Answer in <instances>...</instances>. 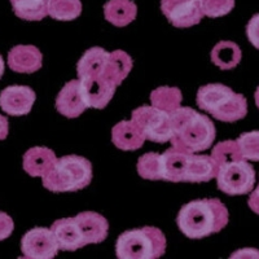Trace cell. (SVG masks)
<instances>
[{
	"mask_svg": "<svg viewBox=\"0 0 259 259\" xmlns=\"http://www.w3.org/2000/svg\"><path fill=\"white\" fill-rule=\"evenodd\" d=\"M147 140L140 127L131 121L118 122L112 130V142L118 149L136 150Z\"/></svg>",
	"mask_w": 259,
	"mask_h": 259,
	"instance_id": "obj_17",
	"label": "cell"
},
{
	"mask_svg": "<svg viewBox=\"0 0 259 259\" xmlns=\"http://www.w3.org/2000/svg\"><path fill=\"white\" fill-rule=\"evenodd\" d=\"M79 89L87 108L104 109L114 96L117 85L104 75L79 79Z\"/></svg>",
	"mask_w": 259,
	"mask_h": 259,
	"instance_id": "obj_10",
	"label": "cell"
},
{
	"mask_svg": "<svg viewBox=\"0 0 259 259\" xmlns=\"http://www.w3.org/2000/svg\"><path fill=\"white\" fill-rule=\"evenodd\" d=\"M166 237L156 227H143L122 233L115 244L119 259H156L165 254Z\"/></svg>",
	"mask_w": 259,
	"mask_h": 259,
	"instance_id": "obj_5",
	"label": "cell"
},
{
	"mask_svg": "<svg viewBox=\"0 0 259 259\" xmlns=\"http://www.w3.org/2000/svg\"><path fill=\"white\" fill-rule=\"evenodd\" d=\"M56 109L66 118H77L83 114L87 105L83 101L79 89V79L65 83L56 99Z\"/></svg>",
	"mask_w": 259,
	"mask_h": 259,
	"instance_id": "obj_14",
	"label": "cell"
},
{
	"mask_svg": "<svg viewBox=\"0 0 259 259\" xmlns=\"http://www.w3.org/2000/svg\"><path fill=\"white\" fill-rule=\"evenodd\" d=\"M8 119L4 115L0 114V140H4L8 136Z\"/></svg>",
	"mask_w": 259,
	"mask_h": 259,
	"instance_id": "obj_35",
	"label": "cell"
},
{
	"mask_svg": "<svg viewBox=\"0 0 259 259\" xmlns=\"http://www.w3.org/2000/svg\"><path fill=\"white\" fill-rule=\"evenodd\" d=\"M172 136L170 142L177 149L197 153L209 149L214 143L215 126L207 115L200 114L188 106H179L170 113Z\"/></svg>",
	"mask_w": 259,
	"mask_h": 259,
	"instance_id": "obj_2",
	"label": "cell"
},
{
	"mask_svg": "<svg viewBox=\"0 0 259 259\" xmlns=\"http://www.w3.org/2000/svg\"><path fill=\"white\" fill-rule=\"evenodd\" d=\"M246 36L251 45L259 50V13L254 15L247 22Z\"/></svg>",
	"mask_w": 259,
	"mask_h": 259,
	"instance_id": "obj_31",
	"label": "cell"
},
{
	"mask_svg": "<svg viewBox=\"0 0 259 259\" xmlns=\"http://www.w3.org/2000/svg\"><path fill=\"white\" fill-rule=\"evenodd\" d=\"M82 13L80 0H50L48 16L57 21H73Z\"/></svg>",
	"mask_w": 259,
	"mask_h": 259,
	"instance_id": "obj_26",
	"label": "cell"
},
{
	"mask_svg": "<svg viewBox=\"0 0 259 259\" xmlns=\"http://www.w3.org/2000/svg\"><path fill=\"white\" fill-rule=\"evenodd\" d=\"M149 99L152 105L170 114L180 106L183 95L177 87H158L152 91Z\"/></svg>",
	"mask_w": 259,
	"mask_h": 259,
	"instance_id": "obj_25",
	"label": "cell"
},
{
	"mask_svg": "<svg viewBox=\"0 0 259 259\" xmlns=\"http://www.w3.org/2000/svg\"><path fill=\"white\" fill-rule=\"evenodd\" d=\"M254 99H255V104H256V106H258V109H259V87L256 89L255 94H254Z\"/></svg>",
	"mask_w": 259,
	"mask_h": 259,
	"instance_id": "obj_37",
	"label": "cell"
},
{
	"mask_svg": "<svg viewBox=\"0 0 259 259\" xmlns=\"http://www.w3.org/2000/svg\"><path fill=\"white\" fill-rule=\"evenodd\" d=\"M15 230V223L12 218L6 212L0 211V241L8 239Z\"/></svg>",
	"mask_w": 259,
	"mask_h": 259,
	"instance_id": "obj_32",
	"label": "cell"
},
{
	"mask_svg": "<svg viewBox=\"0 0 259 259\" xmlns=\"http://www.w3.org/2000/svg\"><path fill=\"white\" fill-rule=\"evenodd\" d=\"M57 157L52 149L46 147L30 148L24 154V170L32 178L45 177L56 163Z\"/></svg>",
	"mask_w": 259,
	"mask_h": 259,
	"instance_id": "obj_16",
	"label": "cell"
},
{
	"mask_svg": "<svg viewBox=\"0 0 259 259\" xmlns=\"http://www.w3.org/2000/svg\"><path fill=\"white\" fill-rule=\"evenodd\" d=\"M218 172V166L211 156L206 154H189L188 165L184 174V182L203 183L214 179Z\"/></svg>",
	"mask_w": 259,
	"mask_h": 259,
	"instance_id": "obj_19",
	"label": "cell"
},
{
	"mask_svg": "<svg viewBox=\"0 0 259 259\" xmlns=\"http://www.w3.org/2000/svg\"><path fill=\"white\" fill-rule=\"evenodd\" d=\"M189 154L184 150L171 147L163 154H161L162 179L167 182H184V174L188 165Z\"/></svg>",
	"mask_w": 259,
	"mask_h": 259,
	"instance_id": "obj_18",
	"label": "cell"
},
{
	"mask_svg": "<svg viewBox=\"0 0 259 259\" xmlns=\"http://www.w3.org/2000/svg\"><path fill=\"white\" fill-rule=\"evenodd\" d=\"M133 64L134 61L128 53L121 50L113 51V52H109L103 75L115 85H119L131 71Z\"/></svg>",
	"mask_w": 259,
	"mask_h": 259,
	"instance_id": "obj_22",
	"label": "cell"
},
{
	"mask_svg": "<svg viewBox=\"0 0 259 259\" xmlns=\"http://www.w3.org/2000/svg\"><path fill=\"white\" fill-rule=\"evenodd\" d=\"M247 205L253 210L255 214H259V186L251 192V194L249 196V200H247Z\"/></svg>",
	"mask_w": 259,
	"mask_h": 259,
	"instance_id": "obj_34",
	"label": "cell"
},
{
	"mask_svg": "<svg viewBox=\"0 0 259 259\" xmlns=\"http://www.w3.org/2000/svg\"><path fill=\"white\" fill-rule=\"evenodd\" d=\"M138 172L143 179L161 180L162 163L161 154L150 152L142 156L138 161Z\"/></svg>",
	"mask_w": 259,
	"mask_h": 259,
	"instance_id": "obj_28",
	"label": "cell"
},
{
	"mask_svg": "<svg viewBox=\"0 0 259 259\" xmlns=\"http://www.w3.org/2000/svg\"><path fill=\"white\" fill-rule=\"evenodd\" d=\"M203 16L218 18L228 15L235 8V0H201Z\"/></svg>",
	"mask_w": 259,
	"mask_h": 259,
	"instance_id": "obj_30",
	"label": "cell"
},
{
	"mask_svg": "<svg viewBox=\"0 0 259 259\" xmlns=\"http://www.w3.org/2000/svg\"><path fill=\"white\" fill-rule=\"evenodd\" d=\"M59 250V244L51 228H32L21 240V251L30 259H51L57 255Z\"/></svg>",
	"mask_w": 259,
	"mask_h": 259,
	"instance_id": "obj_8",
	"label": "cell"
},
{
	"mask_svg": "<svg viewBox=\"0 0 259 259\" xmlns=\"http://www.w3.org/2000/svg\"><path fill=\"white\" fill-rule=\"evenodd\" d=\"M41 64L43 56L35 46H16L8 53V66L16 73H35Z\"/></svg>",
	"mask_w": 259,
	"mask_h": 259,
	"instance_id": "obj_13",
	"label": "cell"
},
{
	"mask_svg": "<svg viewBox=\"0 0 259 259\" xmlns=\"http://www.w3.org/2000/svg\"><path fill=\"white\" fill-rule=\"evenodd\" d=\"M109 52L100 47H92L84 52L77 64V73L79 79L95 78L103 75Z\"/></svg>",
	"mask_w": 259,
	"mask_h": 259,
	"instance_id": "obj_20",
	"label": "cell"
},
{
	"mask_svg": "<svg viewBox=\"0 0 259 259\" xmlns=\"http://www.w3.org/2000/svg\"><path fill=\"white\" fill-rule=\"evenodd\" d=\"M50 0H11L13 12L25 21H40L48 16Z\"/></svg>",
	"mask_w": 259,
	"mask_h": 259,
	"instance_id": "obj_24",
	"label": "cell"
},
{
	"mask_svg": "<svg viewBox=\"0 0 259 259\" xmlns=\"http://www.w3.org/2000/svg\"><path fill=\"white\" fill-rule=\"evenodd\" d=\"M4 69H6V65H4V60H3V57L0 56V78L3 77Z\"/></svg>",
	"mask_w": 259,
	"mask_h": 259,
	"instance_id": "obj_36",
	"label": "cell"
},
{
	"mask_svg": "<svg viewBox=\"0 0 259 259\" xmlns=\"http://www.w3.org/2000/svg\"><path fill=\"white\" fill-rule=\"evenodd\" d=\"M35 99V92L27 85H9L0 94V108L9 115H26L31 110Z\"/></svg>",
	"mask_w": 259,
	"mask_h": 259,
	"instance_id": "obj_11",
	"label": "cell"
},
{
	"mask_svg": "<svg viewBox=\"0 0 259 259\" xmlns=\"http://www.w3.org/2000/svg\"><path fill=\"white\" fill-rule=\"evenodd\" d=\"M236 142L239 144L244 159L259 161V131L241 134Z\"/></svg>",
	"mask_w": 259,
	"mask_h": 259,
	"instance_id": "obj_29",
	"label": "cell"
},
{
	"mask_svg": "<svg viewBox=\"0 0 259 259\" xmlns=\"http://www.w3.org/2000/svg\"><path fill=\"white\" fill-rule=\"evenodd\" d=\"M131 119L140 127L147 140L154 143L170 142L172 124L168 113L153 105H144L134 110Z\"/></svg>",
	"mask_w": 259,
	"mask_h": 259,
	"instance_id": "obj_7",
	"label": "cell"
},
{
	"mask_svg": "<svg viewBox=\"0 0 259 259\" xmlns=\"http://www.w3.org/2000/svg\"><path fill=\"white\" fill-rule=\"evenodd\" d=\"M196 101L200 109L222 122L232 123L247 114L246 99L221 83H210L200 87Z\"/></svg>",
	"mask_w": 259,
	"mask_h": 259,
	"instance_id": "obj_3",
	"label": "cell"
},
{
	"mask_svg": "<svg viewBox=\"0 0 259 259\" xmlns=\"http://www.w3.org/2000/svg\"><path fill=\"white\" fill-rule=\"evenodd\" d=\"M242 53L236 43L222 40L211 50V61L222 70H231L240 64Z\"/></svg>",
	"mask_w": 259,
	"mask_h": 259,
	"instance_id": "obj_23",
	"label": "cell"
},
{
	"mask_svg": "<svg viewBox=\"0 0 259 259\" xmlns=\"http://www.w3.org/2000/svg\"><path fill=\"white\" fill-rule=\"evenodd\" d=\"M138 7L133 0H109L104 6L106 21L118 27L130 25L136 18Z\"/></svg>",
	"mask_w": 259,
	"mask_h": 259,
	"instance_id": "obj_21",
	"label": "cell"
},
{
	"mask_svg": "<svg viewBox=\"0 0 259 259\" xmlns=\"http://www.w3.org/2000/svg\"><path fill=\"white\" fill-rule=\"evenodd\" d=\"M231 258H249V259H259V250L253 247H245L231 254Z\"/></svg>",
	"mask_w": 259,
	"mask_h": 259,
	"instance_id": "obj_33",
	"label": "cell"
},
{
	"mask_svg": "<svg viewBox=\"0 0 259 259\" xmlns=\"http://www.w3.org/2000/svg\"><path fill=\"white\" fill-rule=\"evenodd\" d=\"M74 218L82 231L85 245L99 244L106 239L109 223L103 215L95 211H83Z\"/></svg>",
	"mask_w": 259,
	"mask_h": 259,
	"instance_id": "obj_15",
	"label": "cell"
},
{
	"mask_svg": "<svg viewBox=\"0 0 259 259\" xmlns=\"http://www.w3.org/2000/svg\"><path fill=\"white\" fill-rule=\"evenodd\" d=\"M161 11L175 27H191L203 17L201 0H161Z\"/></svg>",
	"mask_w": 259,
	"mask_h": 259,
	"instance_id": "obj_9",
	"label": "cell"
},
{
	"mask_svg": "<svg viewBox=\"0 0 259 259\" xmlns=\"http://www.w3.org/2000/svg\"><path fill=\"white\" fill-rule=\"evenodd\" d=\"M215 179L217 186L223 193L241 196L253 191L255 184V171L246 159H239L219 166Z\"/></svg>",
	"mask_w": 259,
	"mask_h": 259,
	"instance_id": "obj_6",
	"label": "cell"
},
{
	"mask_svg": "<svg viewBox=\"0 0 259 259\" xmlns=\"http://www.w3.org/2000/svg\"><path fill=\"white\" fill-rule=\"evenodd\" d=\"M210 156L212 157L218 167L224 165V163H228V162L244 159L239 144H237L236 140H226V142L218 143L212 148Z\"/></svg>",
	"mask_w": 259,
	"mask_h": 259,
	"instance_id": "obj_27",
	"label": "cell"
},
{
	"mask_svg": "<svg viewBox=\"0 0 259 259\" xmlns=\"http://www.w3.org/2000/svg\"><path fill=\"white\" fill-rule=\"evenodd\" d=\"M228 219V210L221 200L202 198L186 203L178 214L177 223L188 239L200 240L221 232Z\"/></svg>",
	"mask_w": 259,
	"mask_h": 259,
	"instance_id": "obj_1",
	"label": "cell"
},
{
	"mask_svg": "<svg viewBox=\"0 0 259 259\" xmlns=\"http://www.w3.org/2000/svg\"><path fill=\"white\" fill-rule=\"evenodd\" d=\"M51 231L59 244L60 250L75 251L85 245L75 218L59 219L52 224Z\"/></svg>",
	"mask_w": 259,
	"mask_h": 259,
	"instance_id": "obj_12",
	"label": "cell"
},
{
	"mask_svg": "<svg viewBox=\"0 0 259 259\" xmlns=\"http://www.w3.org/2000/svg\"><path fill=\"white\" fill-rule=\"evenodd\" d=\"M92 180V165L84 157L64 156L48 171L41 182L51 192H75L90 186Z\"/></svg>",
	"mask_w": 259,
	"mask_h": 259,
	"instance_id": "obj_4",
	"label": "cell"
}]
</instances>
